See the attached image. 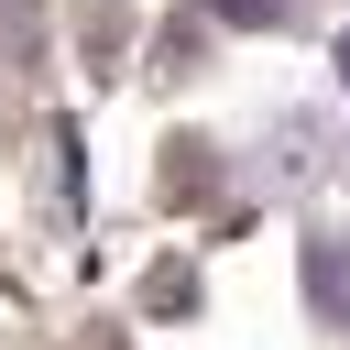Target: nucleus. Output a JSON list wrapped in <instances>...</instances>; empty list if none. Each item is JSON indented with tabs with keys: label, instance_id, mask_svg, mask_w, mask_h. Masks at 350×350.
I'll use <instances>...</instances> for the list:
<instances>
[{
	"label": "nucleus",
	"instance_id": "nucleus-3",
	"mask_svg": "<svg viewBox=\"0 0 350 350\" xmlns=\"http://www.w3.org/2000/svg\"><path fill=\"white\" fill-rule=\"evenodd\" d=\"M339 88H350V33H339Z\"/></svg>",
	"mask_w": 350,
	"mask_h": 350
},
{
	"label": "nucleus",
	"instance_id": "nucleus-2",
	"mask_svg": "<svg viewBox=\"0 0 350 350\" xmlns=\"http://www.w3.org/2000/svg\"><path fill=\"white\" fill-rule=\"evenodd\" d=\"M208 11H219V22H241V33H252V22H284V0H208Z\"/></svg>",
	"mask_w": 350,
	"mask_h": 350
},
{
	"label": "nucleus",
	"instance_id": "nucleus-1",
	"mask_svg": "<svg viewBox=\"0 0 350 350\" xmlns=\"http://www.w3.org/2000/svg\"><path fill=\"white\" fill-rule=\"evenodd\" d=\"M306 306H317L328 328H350V241H317V252H306Z\"/></svg>",
	"mask_w": 350,
	"mask_h": 350
}]
</instances>
